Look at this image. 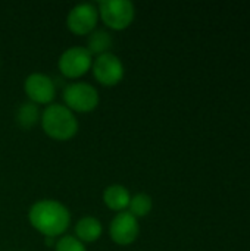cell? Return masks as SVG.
Here are the masks:
<instances>
[{"mask_svg":"<svg viewBox=\"0 0 250 251\" xmlns=\"http://www.w3.org/2000/svg\"><path fill=\"white\" fill-rule=\"evenodd\" d=\"M140 234L139 221L128 212H119L112 219L109 226V235L112 241L118 246L133 244Z\"/></svg>","mask_w":250,"mask_h":251,"instance_id":"9c48e42d","label":"cell"},{"mask_svg":"<svg viewBox=\"0 0 250 251\" xmlns=\"http://www.w3.org/2000/svg\"><path fill=\"white\" fill-rule=\"evenodd\" d=\"M41 128L46 135L56 141H68L78 132V119L72 110L65 104L52 103L49 104L40 118Z\"/></svg>","mask_w":250,"mask_h":251,"instance_id":"7a4b0ae2","label":"cell"},{"mask_svg":"<svg viewBox=\"0 0 250 251\" xmlns=\"http://www.w3.org/2000/svg\"><path fill=\"white\" fill-rule=\"evenodd\" d=\"M55 251H87V249L75 235H63L56 241Z\"/></svg>","mask_w":250,"mask_h":251,"instance_id":"9a60e30c","label":"cell"},{"mask_svg":"<svg viewBox=\"0 0 250 251\" xmlns=\"http://www.w3.org/2000/svg\"><path fill=\"white\" fill-rule=\"evenodd\" d=\"M130 200V191L121 184H112L103 191V203L116 213L125 212V209H128Z\"/></svg>","mask_w":250,"mask_h":251,"instance_id":"30bf717a","label":"cell"},{"mask_svg":"<svg viewBox=\"0 0 250 251\" xmlns=\"http://www.w3.org/2000/svg\"><path fill=\"white\" fill-rule=\"evenodd\" d=\"M41 113L37 104L31 101H24L19 104L15 113V121L22 129H32L38 122H40Z\"/></svg>","mask_w":250,"mask_h":251,"instance_id":"4fadbf2b","label":"cell"},{"mask_svg":"<svg viewBox=\"0 0 250 251\" xmlns=\"http://www.w3.org/2000/svg\"><path fill=\"white\" fill-rule=\"evenodd\" d=\"M112 46H113V38L111 32L105 29H94L91 34H88L85 49L91 53V56H100L109 53Z\"/></svg>","mask_w":250,"mask_h":251,"instance_id":"7c38bea8","label":"cell"},{"mask_svg":"<svg viewBox=\"0 0 250 251\" xmlns=\"http://www.w3.org/2000/svg\"><path fill=\"white\" fill-rule=\"evenodd\" d=\"M65 106L74 113H88L93 112L100 101L99 91L94 85L88 82H71L63 88L62 93Z\"/></svg>","mask_w":250,"mask_h":251,"instance_id":"3957f363","label":"cell"},{"mask_svg":"<svg viewBox=\"0 0 250 251\" xmlns=\"http://www.w3.org/2000/svg\"><path fill=\"white\" fill-rule=\"evenodd\" d=\"M59 71L63 76L75 79L85 75L93 66V56L84 46L68 47L59 57Z\"/></svg>","mask_w":250,"mask_h":251,"instance_id":"5b68a950","label":"cell"},{"mask_svg":"<svg viewBox=\"0 0 250 251\" xmlns=\"http://www.w3.org/2000/svg\"><path fill=\"white\" fill-rule=\"evenodd\" d=\"M99 10L93 3H80L74 6L66 16V26L75 35H88L96 29Z\"/></svg>","mask_w":250,"mask_h":251,"instance_id":"52a82bcc","label":"cell"},{"mask_svg":"<svg viewBox=\"0 0 250 251\" xmlns=\"http://www.w3.org/2000/svg\"><path fill=\"white\" fill-rule=\"evenodd\" d=\"M103 234L102 222L94 216H84L75 224V237L81 243H94Z\"/></svg>","mask_w":250,"mask_h":251,"instance_id":"8fae6325","label":"cell"},{"mask_svg":"<svg viewBox=\"0 0 250 251\" xmlns=\"http://www.w3.org/2000/svg\"><path fill=\"white\" fill-rule=\"evenodd\" d=\"M91 71L96 81L105 87L118 85L125 75V68L122 60L112 51L96 56V59H93Z\"/></svg>","mask_w":250,"mask_h":251,"instance_id":"8992f818","label":"cell"},{"mask_svg":"<svg viewBox=\"0 0 250 251\" xmlns=\"http://www.w3.org/2000/svg\"><path fill=\"white\" fill-rule=\"evenodd\" d=\"M28 221L31 226L44 237L57 238L68 231L71 224V213L68 207L60 201L43 199L29 207Z\"/></svg>","mask_w":250,"mask_h":251,"instance_id":"6da1fadb","label":"cell"},{"mask_svg":"<svg viewBox=\"0 0 250 251\" xmlns=\"http://www.w3.org/2000/svg\"><path fill=\"white\" fill-rule=\"evenodd\" d=\"M152 207H153L152 197L146 193H139V194L131 197L127 212L130 215H133L136 219H139V218L147 216L152 212Z\"/></svg>","mask_w":250,"mask_h":251,"instance_id":"5bb4252c","label":"cell"},{"mask_svg":"<svg viewBox=\"0 0 250 251\" xmlns=\"http://www.w3.org/2000/svg\"><path fill=\"white\" fill-rule=\"evenodd\" d=\"M53 240H55V238H50V237H44V243H46V246H55L56 243H53Z\"/></svg>","mask_w":250,"mask_h":251,"instance_id":"2e32d148","label":"cell"},{"mask_svg":"<svg viewBox=\"0 0 250 251\" xmlns=\"http://www.w3.org/2000/svg\"><path fill=\"white\" fill-rule=\"evenodd\" d=\"M24 90L29 101L34 104H52L56 96V85L53 79L41 72L29 74L24 81Z\"/></svg>","mask_w":250,"mask_h":251,"instance_id":"ba28073f","label":"cell"},{"mask_svg":"<svg viewBox=\"0 0 250 251\" xmlns=\"http://www.w3.org/2000/svg\"><path fill=\"white\" fill-rule=\"evenodd\" d=\"M99 18L111 29L128 28L136 16V7L130 0H103L97 4Z\"/></svg>","mask_w":250,"mask_h":251,"instance_id":"277c9868","label":"cell"}]
</instances>
